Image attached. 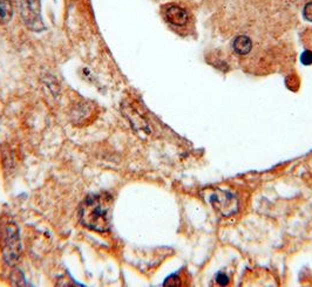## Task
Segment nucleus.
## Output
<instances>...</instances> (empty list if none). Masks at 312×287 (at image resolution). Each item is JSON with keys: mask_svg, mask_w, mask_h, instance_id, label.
Returning <instances> with one entry per match:
<instances>
[{"mask_svg": "<svg viewBox=\"0 0 312 287\" xmlns=\"http://www.w3.org/2000/svg\"><path fill=\"white\" fill-rule=\"evenodd\" d=\"M113 197L107 192L89 196L81 204L79 211L80 223L95 232H107L111 228Z\"/></svg>", "mask_w": 312, "mask_h": 287, "instance_id": "1", "label": "nucleus"}, {"mask_svg": "<svg viewBox=\"0 0 312 287\" xmlns=\"http://www.w3.org/2000/svg\"><path fill=\"white\" fill-rule=\"evenodd\" d=\"M0 246L6 264L16 265L22 256V242H20L19 228L13 220H6L0 228Z\"/></svg>", "mask_w": 312, "mask_h": 287, "instance_id": "2", "label": "nucleus"}, {"mask_svg": "<svg viewBox=\"0 0 312 287\" xmlns=\"http://www.w3.org/2000/svg\"><path fill=\"white\" fill-rule=\"evenodd\" d=\"M18 2L20 13L26 26L37 32L44 30L45 24L41 19L40 0H18Z\"/></svg>", "mask_w": 312, "mask_h": 287, "instance_id": "3", "label": "nucleus"}, {"mask_svg": "<svg viewBox=\"0 0 312 287\" xmlns=\"http://www.w3.org/2000/svg\"><path fill=\"white\" fill-rule=\"evenodd\" d=\"M209 202L219 214H222L225 217L231 216V214L237 212L238 210L237 198L229 191L221 189L215 190L209 196Z\"/></svg>", "mask_w": 312, "mask_h": 287, "instance_id": "4", "label": "nucleus"}, {"mask_svg": "<svg viewBox=\"0 0 312 287\" xmlns=\"http://www.w3.org/2000/svg\"><path fill=\"white\" fill-rule=\"evenodd\" d=\"M164 18L167 19L168 22L175 26H183L188 22V13L181 6L170 4L167 5L163 10Z\"/></svg>", "mask_w": 312, "mask_h": 287, "instance_id": "5", "label": "nucleus"}, {"mask_svg": "<svg viewBox=\"0 0 312 287\" xmlns=\"http://www.w3.org/2000/svg\"><path fill=\"white\" fill-rule=\"evenodd\" d=\"M232 47H234L235 52L239 54V56H246L252 48V41L249 36H239L235 38L234 42H232Z\"/></svg>", "mask_w": 312, "mask_h": 287, "instance_id": "6", "label": "nucleus"}, {"mask_svg": "<svg viewBox=\"0 0 312 287\" xmlns=\"http://www.w3.org/2000/svg\"><path fill=\"white\" fill-rule=\"evenodd\" d=\"M13 6L10 0H0V24H6L12 19Z\"/></svg>", "mask_w": 312, "mask_h": 287, "instance_id": "7", "label": "nucleus"}, {"mask_svg": "<svg viewBox=\"0 0 312 287\" xmlns=\"http://www.w3.org/2000/svg\"><path fill=\"white\" fill-rule=\"evenodd\" d=\"M300 61H301V64H306V66L311 64H312V52L311 50H305V52L301 54Z\"/></svg>", "mask_w": 312, "mask_h": 287, "instance_id": "8", "label": "nucleus"}, {"mask_svg": "<svg viewBox=\"0 0 312 287\" xmlns=\"http://www.w3.org/2000/svg\"><path fill=\"white\" fill-rule=\"evenodd\" d=\"M303 14H304V18L306 19L307 22H312V2H307V4L305 5Z\"/></svg>", "mask_w": 312, "mask_h": 287, "instance_id": "9", "label": "nucleus"}, {"mask_svg": "<svg viewBox=\"0 0 312 287\" xmlns=\"http://www.w3.org/2000/svg\"><path fill=\"white\" fill-rule=\"evenodd\" d=\"M216 280H217V282L219 284V285H227V284L229 282V278L227 276L224 274V273H218L217 276H216Z\"/></svg>", "mask_w": 312, "mask_h": 287, "instance_id": "10", "label": "nucleus"}]
</instances>
